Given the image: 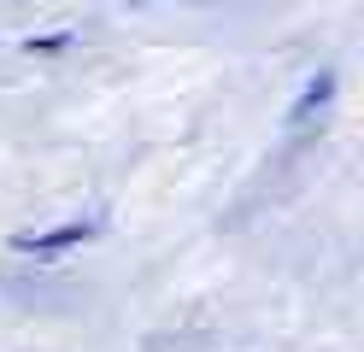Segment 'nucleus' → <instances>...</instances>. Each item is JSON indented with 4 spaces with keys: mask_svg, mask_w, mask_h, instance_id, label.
<instances>
[{
    "mask_svg": "<svg viewBox=\"0 0 364 352\" xmlns=\"http://www.w3.org/2000/svg\"><path fill=\"white\" fill-rule=\"evenodd\" d=\"M100 235V218H77V223H59V229H41V235H18L12 252H30V258H59V252H71L82 241H95Z\"/></svg>",
    "mask_w": 364,
    "mask_h": 352,
    "instance_id": "nucleus-1",
    "label": "nucleus"
},
{
    "mask_svg": "<svg viewBox=\"0 0 364 352\" xmlns=\"http://www.w3.org/2000/svg\"><path fill=\"white\" fill-rule=\"evenodd\" d=\"M329 100H335V70H317V77L300 88V100L288 106V124H294V129H300V124H311V112H323Z\"/></svg>",
    "mask_w": 364,
    "mask_h": 352,
    "instance_id": "nucleus-2",
    "label": "nucleus"
}]
</instances>
